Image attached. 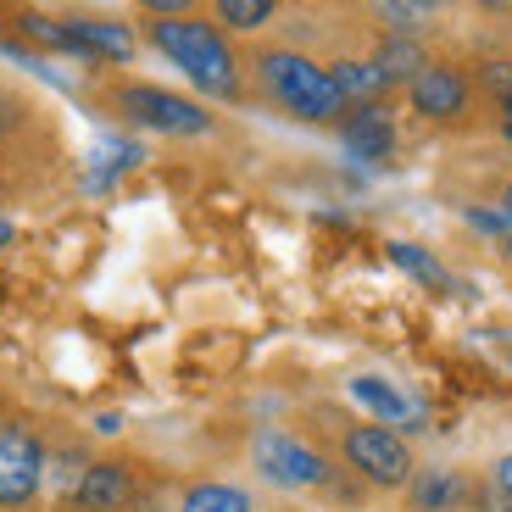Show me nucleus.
Listing matches in <instances>:
<instances>
[{
    "mask_svg": "<svg viewBox=\"0 0 512 512\" xmlns=\"http://www.w3.org/2000/svg\"><path fill=\"white\" fill-rule=\"evenodd\" d=\"M156 51L167 56L173 67H184L201 95H218V101H240V56H234L229 34L218 23H201V17H151L145 28Z\"/></svg>",
    "mask_w": 512,
    "mask_h": 512,
    "instance_id": "f257e3e1",
    "label": "nucleus"
},
{
    "mask_svg": "<svg viewBox=\"0 0 512 512\" xmlns=\"http://www.w3.org/2000/svg\"><path fill=\"white\" fill-rule=\"evenodd\" d=\"M256 78H262L268 101L284 106L290 117H301V123H334V117L346 112V95L334 90L329 67L301 51H284V45L262 51L256 56Z\"/></svg>",
    "mask_w": 512,
    "mask_h": 512,
    "instance_id": "f03ea898",
    "label": "nucleus"
},
{
    "mask_svg": "<svg viewBox=\"0 0 512 512\" xmlns=\"http://www.w3.org/2000/svg\"><path fill=\"white\" fill-rule=\"evenodd\" d=\"M112 101L128 123L151 128V134H179V140L212 134V112H206L201 101H190V95H179V90H162V84H123Z\"/></svg>",
    "mask_w": 512,
    "mask_h": 512,
    "instance_id": "7ed1b4c3",
    "label": "nucleus"
},
{
    "mask_svg": "<svg viewBox=\"0 0 512 512\" xmlns=\"http://www.w3.org/2000/svg\"><path fill=\"white\" fill-rule=\"evenodd\" d=\"M340 451H346L351 468H357L368 485H379V490H396V485H407V479H412L407 440H401L396 429H384V423H357V429H346Z\"/></svg>",
    "mask_w": 512,
    "mask_h": 512,
    "instance_id": "20e7f679",
    "label": "nucleus"
},
{
    "mask_svg": "<svg viewBox=\"0 0 512 512\" xmlns=\"http://www.w3.org/2000/svg\"><path fill=\"white\" fill-rule=\"evenodd\" d=\"M251 462H256V474L279 490H312V485L329 479V462H323L307 440L284 435V429H262V435L251 440Z\"/></svg>",
    "mask_w": 512,
    "mask_h": 512,
    "instance_id": "39448f33",
    "label": "nucleus"
},
{
    "mask_svg": "<svg viewBox=\"0 0 512 512\" xmlns=\"http://www.w3.org/2000/svg\"><path fill=\"white\" fill-rule=\"evenodd\" d=\"M45 485V446L23 423H0V507L17 512Z\"/></svg>",
    "mask_w": 512,
    "mask_h": 512,
    "instance_id": "423d86ee",
    "label": "nucleus"
},
{
    "mask_svg": "<svg viewBox=\"0 0 512 512\" xmlns=\"http://www.w3.org/2000/svg\"><path fill=\"white\" fill-rule=\"evenodd\" d=\"M407 101L418 117H429V123H451V117L468 112V101H474V84H468V73L462 67H446V62H429L418 78L407 84Z\"/></svg>",
    "mask_w": 512,
    "mask_h": 512,
    "instance_id": "0eeeda50",
    "label": "nucleus"
},
{
    "mask_svg": "<svg viewBox=\"0 0 512 512\" xmlns=\"http://www.w3.org/2000/svg\"><path fill=\"white\" fill-rule=\"evenodd\" d=\"M67 34H73V51L90 56V62H134L140 39L128 23H112V17H62Z\"/></svg>",
    "mask_w": 512,
    "mask_h": 512,
    "instance_id": "6e6552de",
    "label": "nucleus"
},
{
    "mask_svg": "<svg viewBox=\"0 0 512 512\" xmlns=\"http://www.w3.org/2000/svg\"><path fill=\"white\" fill-rule=\"evenodd\" d=\"M134 501V474L128 462H90L73 485V507L78 512H123Z\"/></svg>",
    "mask_w": 512,
    "mask_h": 512,
    "instance_id": "1a4fd4ad",
    "label": "nucleus"
},
{
    "mask_svg": "<svg viewBox=\"0 0 512 512\" xmlns=\"http://www.w3.org/2000/svg\"><path fill=\"white\" fill-rule=\"evenodd\" d=\"M346 151L357 156V162H384V156L396 151V123H390V112H384L379 101H368V106H346Z\"/></svg>",
    "mask_w": 512,
    "mask_h": 512,
    "instance_id": "9d476101",
    "label": "nucleus"
},
{
    "mask_svg": "<svg viewBox=\"0 0 512 512\" xmlns=\"http://www.w3.org/2000/svg\"><path fill=\"white\" fill-rule=\"evenodd\" d=\"M351 401H357L362 412H373V423H401V429H418L423 423V407L412 396H401L390 379H379V373H362V379H351Z\"/></svg>",
    "mask_w": 512,
    "mask_h": 512,
    "instance_id": "9b49d317",
    "label": "nucleus"
},
{
    "mask_svg": "<svg viewBox=\"0 0 512 512\" xmlns=\"http://www.w3.org/2000/svg\"><path fill=\"white\" fill-rule=\"evenodd\" d=\"M329 78H334V90L346 95V106H351V101H357V106H368V101H379V95L390 90V78H384L373 62H357V56H346V62H334V67H329Z\"/></svg>",
    "mask_w": 512,
    "mask_h": 512,
    "instance_id": "f8f14e48",
    "label": "nucleus"
},
{
    "mask_svg": "<svg viewBox=\"0 0 512 512\" xmlns=\"http://www.w3.org/2000/svg\"><path fill=\"white\" fill-rule=\"evenodd\" d=\"M373 67H379V73L390 78V84H401V78L412 84V78H418L429 62H423V45H418V39H407V34H390V39L379 45V51H373Z\"/></svg>",
    "mask_w": 512,
    "mask_h": 512,
    "instance_id": "ddd939ff",
    "label": "nucleus"
},
{
    "mask_svg": "<svg viewBox=\"0 0 512 512\" xmlns=\"http://www.w3.org/2000/svg\"><path fill=\"white\" fill-rule=\"evenodd\" d=\"M462 496H468V479L446 474V468H435V474H423L412 485V507L418 512H451V507H462Z\"/></svg>",
    "mask_w": 512,
    "mask_h": 512,
    "instance_id": "4468645a",
    "label": "nucleus"
},
{
    "mask_svg": "<svg viewBox=\"0 0 512 512\" xmlns=\"http://www.w3.org/2000/svg\"><path fill=\"white\" fill-rule=\"evenodd\" d=\"M179 512H251V496L240 485H223V479H201L184 490Z\"/></svg>",
    "mask_w": 512,
    "mask_h": 512,
    "instance_id": "2eb2a0df",
    "label": "nucleus"
},
{
    "mask_svg": "<svg viewBox=\"0 0 512 512\" xmlns=\"http://www.w3.org/2000/svg\"><path fill=\"white\" fill-rule=\"evenodd\" d=\"M373 12L396 28V34L412 39L423 23H435L440 12H451V0H373Z\"/></svg>",
    "mask_w": 512,
    "mask_h": 512,
    "instance_id": "dca6fc26",
    "label": "nucleus"
},
{
    "mask_svg": "<svg viewBox=\"0 0 512 512\" xmlns=\"http://www.w3.org/2000/svg\"><path fill=\"white\" fill-rule=\"evenodd\" d=\"M218 6V23L229 34H256V28H268L273 12H279V0H212Z\"/></svg>",
    "mask_w": 512,
    "mask_h": 512,
    "instance_id": "f3484780",
    "label": "nucleus"
},
{
    "mask_svg": "<svg viewBox=\"0 0 512 512\" xmlns=\"http://www.w3.org/2000/svg\"><path fill=\"white\" fill-rule=\"evenodd\" d=\"M17 34H28L34 45H45V51L78 56V51H73V34H67V23H62V17H45V12H17Z\"/></svg>",
    "mask_w": 512,
    "mask_h": 512,
    "instance_id": "a211bd4d",
    "label": "nucleus"
},
{
    "mask_svg": "<svg viewBox=\"0 0 512 512\" xmlns=\"http://www.w3.org/2000/svg\"><path fill=\"white\" fill-rule=\"evenodd\" d=\"M390 262H396L401 273H412V279H423V284H446V268H440L429 251H418V245H407V240H390Z\"/></svg>",
    "mask_w": 512,
    "mask_h": 512,
    "instance_id": "6ab92c4d",
    "label": "nucleus"
},
{
    "mask_svg": "<svg viewBox=\"0 0 512 512\" xmlns=\"http://www.w3.org/2000/svg\"><path fill=\"white\" fill-rule=\"evenodd\" d=\"M485 90L496 95V101H512V62H485Z\"/></svg>",
    "mask_w": 512,
    "mask_h": 512,
    "instance_id": "aec40b11",
    "label": "nucleus"
},
{
    "mask_svg": "<svg viewBox=\"0 0 512 512\" xmlns=\"http://www.w3.org/2000/svg\"><path fill=\"white\" fill-rule=\"evenodd\" d=\"M201 0H140V12H151V17H190Z\"/></svg>",
    "mask_w": 512,
    "mask_h": 512,
    "instance_id": "412c9836",
    "label": "nucleus"
},
{
    "mask_svg": "<svg viewBox=\"0 0 512 512\" xmlns=\"http://www.w3.org/2000/svg\"><path fill=\"white\" fill-rule=\"evenodd\" d=\"M490 479H496V490H501V496L512 501V451H507V457L496 462V474H490Z\"/></svg>",
    "mask_w": 512,
    "mask_h": 512,
    "instance_id": "4be33fe9",
    "label": "nucleus"
},
{
    "mask_svg": "<svg viewBox=\"0 0 512 512\" xmlns=\"http://www.w3.org/2000/svg\"><path fill=\"white\" fill-rule=\"evenodd\" d=\"M485 512H512V501H507V496H501V490H496V496L485 501Z\"/></svg>",
    "mask_w": 512,
    "mask_h": 512,
    "instance_id": "5701e85b",
    "label": "nucleus"
},
{
    "mask_svg": "<svg viewBox=\"0 0 512 512\" xmlns=\"http://www.w3.org/2000/svg\"><path fill=\"white\" fill-rule=\"evenodd\" d=\"M501 128L512 134V101H501Z\"/></svg>",
    "mask_w": 512,
    "mask_h": 512,
    "instance_id": "b1692460",
    "label": "nucleus"
},
{
    "mask_svg": "<svg viewBox=\"0 0 512 512\" xmlns=\"http://www.w3.org/2000/svg\"><path fill=\"white\" fill-rule=\"evenodd\" d=\"M479 6H490V12H507L512 0H479Z\"/></svg>",
    "mask_w": 512,
    "mask_h": 512,
    "instance_id": "393cba45",
    "label": "nucleus"
},
{
    "mask_svg": "<svg viewBox=\"0 0 512 512\" xmlns=\"http://www.w3.org/2000/svg\"><path fill=\"white\" fill-rule=\"evenodd\" d=\"M6 245H12V223H0V251H6Z\"/></svg>",
    "mask_w": 512,
    "mask_h": 512,
    "instance_id": "a878e982",
    "label": "nucleus"
},
{
    "mask_svg": "<svg viewBox=\"0 0 512 512\" xmlns=\"http://www.w3.org/2000/svg\"><path fill=\"white\" fill-rule=\"evenodd\" d=\"M501 212H507V218H512V184H507V195H501Z\"/></svg>",
    "mask_w": 512,
    "mask_h": 512,
    "instance_id": "bb28decb",
    "label": "nucleus"
},
{
    "mask_svg": "<svg viewBox=\"0 0 512 512\" xmlns=\"http://www.w3.org/2000/svg\"><path fill=\"white\" fill-rule=\"evenodd\" d=\"M507 368H512V346H507Z\"/></svg>",
    "mask_w": 512,
    "mask_h": 512,
    "instance_id": "cd10ccee",
    "label": "nucleus"
},
{
    "mask_svg": "<svg viewBox=\"0 0 512 512\" xmlns=\"http://www.w3.org/2000/svg\"><path fill=\"white\" fill-rule=\"evenodd\" d=\"M507 251H512V240H507Z\"/></svg>",
    "mask_w": 512,
    "mask_h": 512,
    "instance_id": "c85d7f7f",
    "label": "nucleus"
}]
</instances>
